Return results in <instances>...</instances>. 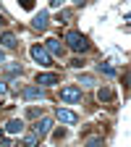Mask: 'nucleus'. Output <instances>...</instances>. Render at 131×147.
I'll list each match as a JSON object with an SVG mask.
<instances>
[{
    "label": "nucleus",
    "instance_id": "20e7f679",
    "mask_svg": "<svg viewBox=\"0 0 131 147\" xmlns=\"http://www.w3.org/2000/svg\"><path fill=\"white\" fill-rule=\"evenodd\" d=\"M29 53H32V58H34L37 63H40V66H52V63H50L52 58H50V55H47V50H45L42 45H34V47H32Z\"/></svg>",
    "mask_w": 131,
    "mask_h": 147
},
{
    "label": "nucleus",
    "instance_id": "9d476101",
    "mask_svg": "<svg viewBox=\"0 0 131 147\" xmlns=\"http://www.w3.org/2000/svg\"><path fill=\"white\" fill-rule=\"evenodd\" d=\"M24 131V121L21 118H11L5 123V134H21Z\"/></svg>",
    "mask_w": 131,
    "mask_h": 147
},
{
    "label": "nucleus",
    "instance_id": "f8f14e48",
    "mask_svg": "<svg viewBox=\"0 0 131 147\" xmlns=\"http://www.w3.org/2000/svg\"><path fill=\"white\" fill-rule=\"evenodd\" d=\"M113 97H116V92L110 89V87H100V89H97V100H100V102H110Z\"/></svg>",
    "mask_w": 131,
    "mask_h": 147
},
{
    "label": "nucleus",
    "instance_id": "412c9836",
    "mask_svg": "<svg viewBox=\"0 0 131 147\" xmlns=\"http://www.w3.org/2000/svg\"><path fill=\"white\" fill-rule=\"evenodd\" d=\"M3 26H5V18H3V16H0V29H3Z\"/></svg>",
    "mask_w": 131,
    "mask_h": 147
},
{
    "label": "nucleus",
    "instance_id": "0eeeda50",
    "mask_svg": "<svg viewBox=\"0 0 131 147\" xmlns=\"http://www.w3.org/2000/svg\"><path fill=\"white\" fill-rule=\"evenodd\" d=\"M47 24H50V16H47V11L34 13V18H32V26H34L37 32H45V29H47Z\"/></svg>",
    "mask_w": 131,
    "mask_h": 147
},
{
    "label": "nucleus",
    "instance_id": "7ed1b4c3",
    "mask_svg": "<svg viewBox=\"0 0 131 147\" xmlns=\"http://www.w3.org/2000/svg\"><path fill=\"white\" fill-rule=\"evenodd\" d=\"M45 50H47V55H58V58H60V55L66 53V47H63V42L60 40H55V37H47V40H45V45H42Z\"/></svg>",
    "mask_w": 131,
    "mask_h": 147
},
{
    "label": "nucleus",
    "instance_id": "aec40b11",
    "mask_svg": "<svg viewBox=\"0 0 131 147\" xmlns=\"http://www.w3.org/2000/svg\"><path fill=\"white\" fill-rule=\"evenodd\" d=\"M0 63H5V53L3 50H0Z\"/></svg>",
    "mask_w": 131,
    "mask_h": 147
},
{
    "label": "nucleus",
    "instance_id": "1a4fd4ad",
    "mask_svg": "<svg viewBox=\"0 0 131 147\" xmlns=\"http://www.w3.org/2000/svg\"><path fill=\"white\" fill-rule=\"evenodd\" d=\"M55 116H58L60 123H76L79 121V116L73 113V110H68V108H58V113H55Z\"/></svg>",
    "mask_w": 131,
    "mask_h": 147
},
{
    "label": "nucleus",
    "instance_id": "f257e3e1",
    "mask_svg": "<svg viewBox=\"0 0 131 147\" xmlns=\"http://www.w3.org/2000/svg\"><path fill=\"white\" fill-rule=\"evenodd\" d=\"M66 42H68V47L71 50H76V53H84V50H89V42H87V37L81 34V32H66Z\"/></svg>",
    "mask_w": 131,
    "mask_h": 147
},
{
    "label": "nucleus",
    "instance_id": "2eb2a0df",
    "mask_svg": "<svg viewBox=\"0 0 131 147\" xmlns=\"http://www.w3.org/2000/svg\"><path fill=\"white\" fill-rule=\"evenodd\" d=\"M79 84H81V87H92V84H95V76H89V74H81V76H79Z\"/></svg>",
    "mask_w": 131,
    "mask_h": 147
},
{
    "label": "nucleus",
    "instance_id": "6e6552de",
    "mask_svg": "<svg viewBox=\"0 0 131 147\" xmlns=\"http://www.w3.org/2000/svg\"><path fill=\"white\" fill-rule=\"evenodd\" d=\"M24 100H45V89L42 87H24Z\"/></svg>",
    "mask_w": 131,
    "mask_h": 147
},
{
    "label": "nucleus",
    "instance_id": "4468645a",
    "mask_svg": "<svg viewBox=\"0 0 131 147\" xmlns=\"http://www.w3.org/2000/svg\"><path fill=\"white\" fill-rule=\"evenodd\" d=\"M37 144H40V139H37L34 134H26L24 142H21V147H37Z\"/></svg>",
    "mask_w": 131,
    "mask_h": 147
},
{
    "label": "nucleus",
    "instance_id": "9b49d317",
    "mask_svg": "<svg viewBox=\"0 0 131 147\" xmlns=\"http://www.w3.org/2000/svg\"><path fill=\"white\" fill-rule=\"evenodd\" d=\"M0 42H3V47H8V50H13L18 45V40H16L13 32H3V34H0Z\"/></svg>",
    "mask_w": 131,
    "mask_h": 147
},
{
    "label": "nucleus",
    "instance_id": "f03ea898",
    "mask_svg": "<svg viewBox=\"0 0 131 147\" xmlns=\"http://www.w3.org/2000/svg\"><path fill=\"white\" fill-rule=\"evenodd\" d=\"M50 129H52V118H47V116H45V118H40V121L34 123L32 134H34L37 139H42V137H47V134H50Z\"/></svg>",
    "mask_w": 131,
    "mask_h": 147
},
{
    "label": "nucleus",
    "instance_id": "423d86ee",
    "mask_svg": "<svg viewBox=\"0 0 131 147\" xmlns=\"http://www.w3.org/2000/svg\"><path fill=\"white\" fill-rule=\"evenodd\" d=\"M60 82V76L58 74H52V71H47V74H37V84H40L42 89L45 87H52V84H58Z\"/></svg>",
    "mask_w": 131,
    "mask_h": 147
},
{
    "label": "nucleus",
    "instance_id": "6ab92c4d",
    "mask_svg": "<svg viewBox=\"0 0 131 147\" xmlns=\"http://www.w3.org/2000/svg\"><path fill=\"white\" fill-rule=\"evenodd\" d=\"M5 142V131H3V129H0V144H3Z\"/></svg>",
    "mask_w": 131,
    "mask_h": 147
},
{
    "label": "nucleus",
    "instance_id": "dca6fc26",
    "mask_svg": "<svg viewBox=\"0 0 131 147\" xmlns=\"http://www.w3.org/2000/svg\"><path fill=\"white\" fill-rule=\"evenodd\" d=\"M97 68H100L102 74H107V76H113V74H116V68H113V66H107V63H100Z\"/></svg>",
    "mask_w": 131,
    "mask_h": 147
},
{
    "label": "nucleus",
    "instance_id": "a211bd4d",
    "mask_svg": "<svg viewBox=\"0 0 131 147\" xmlns=\"http://www.w3.org/2000/svg\"><path fill=\"white\" fill-rule=\"evenodd\" d=\"M5 92H8V87H5V82H0V97H3V95H5Z\"/></svg>",
    "mask_w": 131,
    "mask_h": 147
},
{
    "label": "nucleus",
    "instance_id": "4be33fe9",
    "mask_svg": "<svg viewBox=\"0 0 131 147\" xmlns=\"http://www.w3.org/2000/svg\"><path fill=\"white\" fill-rule=\"evenodd\" d=\"M3 147H16V144H11V142H3Z\"/></svg>",
    "mask_w": 131,
    "mask_h": 147
},
{
    "label": "nucleus",
    "instance_id": "f3484780",
    "mask_svg": "<svg viewBox=\"0 0 131 147\" xmlns=\"http://www.w3.org/2000/svg\"><path fill=\"white\" fill-rule=\"evenodd\" d=\"M87 147H102V139L100 137H92V139H87Z\"/></svg>",
    "mask_w": 131,
    "mask_h": 147
},
{
    "label": "nucleus",
    "instance_id": "ddd939ff",
    "mask_svg": "<svg viewBox=\"0 0 131 147\" xmlns=\"http://www.w3.org/2000/svg\"><path fill=\"white\" fill-rule=\"evenodd\" d=\"M3 74L5 76H18V74H21V63H5Z\"/></svg>",
    "mask_w": 131,
    "mask_h": 147
},
{
    "label": "nucleus",
    "instance_id": "39448f33",
    "mask_svg": "<svg viewBox=\"0 0 131 147\" xmlns=\"http://www.w3.org/2000/svg\"><path fill=\"white\" fill-rule=\"evenodd\" d=\"M60 100L63 102H79L81 100V89L79 87H63L60 89Z\"/></svg>",
    "mask_w": 131,
    "mask_h": 147
}]
</instances>
